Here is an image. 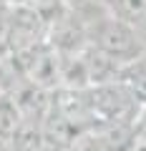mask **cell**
<instances>
[{"label":"cell","mask_w":146,"mask_h":151,"mask_svg":"<svg viewBox=\"0 0 146 151\" xmlns=\"http://www.w3.org/2000/svg\"><path fill=\"white\" fill-rule=\"evenodd\" d=\"M86 25H88V45L106 53L108 58H114L119 65H126L139 55H144L136 30L129 20H121L111 13H101V15L88 18Z\"/></svg>","instance_id":"6da1fadb"},{"label":"cell","mask_w":146,"mask_h":151,"mask_svg":"<svg viewBox=\"0 0 146 151\" xmlns=\"http://www.w3.org/2000/svg\"><path fill=\"white\" fill-rule=\"evenodd\" d=\"M119 81L139 98L141 106H146V53L139 55L136 60L126 63L119 73Z\"/></svg>","instance_id":"7a4b0ae2"},{"label":"cell","mask_w":146,"mask_h":151,"mask_svg":"<svg viewBox=\"0 0 146 151\" xmlns=\"http://www.w3.org/2000/svg\"><path fill=\"white\" fill-rule=\"evenodd\" d=\"M20 121H23V113H20V108H18L15 98L0 96V141L10 144V139L18 131Z\"/></svg>","instance_id":"3957f363"},{"label":"cell","mask_w":146,"mask_h":151,"mask_svg":"<svg viewBox=\"0 0 146 151\" xmlns=\"http://www.w3.org/2000/svg\"><path fill=\"white\" fill-rule=\"evenodd\" d=\"M108 13L121 20L134 23L136 18H141L146 13V0H111L108 3Z\"/></svg>","instance_id":"277c9868"},{"label":"cell","mask_w":146,"mask_h":151,"mask_svg":"<svg viewBox=\"0 0 146 151\" xmlns=\"http://www.w3.org/2000/svg\"><path fill=\"white\" fill-rule=\"evenodd\" d=\"M131 25H134V30H136V38H139V43H141V50L146 53V13L141 18H136Z\"/></svg>","instance_id":"5b68a950"},{"label":"cell","mask_w":146,"mask_h":151,"mask_svg":"<svg viewBox=\"0 0 146 151\" xmlns=\"http://www.w3.org/2000/svg\"><path fill=\"white\" fill-rule=\"evenodd\" d=\"M139 139L146 141V106H144V111L139 116Z\"/></svg>","instance_id":"8992f818"}]
</instances>
